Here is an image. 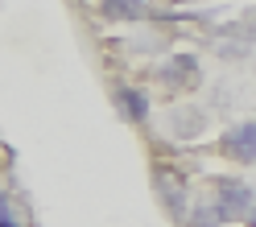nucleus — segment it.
<instances>
[{"instance_id": "obj_1", "label": "nucleus", "mask_w": 256, "mask_h": 227, "mask_svg": "<svg viewBox=\"0 0 256 227\" xmlns=\"http://www.w3.org/2000/svg\"><path fill=\"white\" fill-rule=\"evenodd\" d=\"M248 206H252V190L244 182H236V178H219L215 182V210H219V219H240V215H248Z\"/></svg>"}, {"instance_id": "obj_2", "label": "nucleus", "mask_w": 256, "mask_h": 227, "mask_svg": "<svg viewBox=\"0 0 256 227\" xmlns=\"http://www.w3.org/2000/svg\"><path fill=\"white\" fill-rule=\"evenodd\" d=\"M223 149H228L236 161L252 166V161H256V120H248V124H236L232 132H228V140H223Z\"/></svg>"}, {"instance_id": "obj_3", "label": "nucleus", "mask_w": 256, "mask_h": 227, "mask_svg": "<svg viewBox=\"0 0 256 227\" xmlns=\"http://www.w3.org/2000/svg\"><path fill=\"white\" fill-rule=\"evenodd\" d=\"M116 100L124 104V116H128V120H140V116H145V108H149V100H145L140 91H132V87H120Z\"/></svg>"}, {"instance_id": "obj_4", "label": "nucleus", "mask_w": 256, "mask_h": 227, "mask_svg": "<svg viewBox=\"0 0 256 227\" xmlns=\"http://www.w3.org/2000/svg\"><path fill=\"white\" fill-rule=\"evenodd\" d=\"M194 70H198V62L194 58H174L170 62V66H166V74H170V83H182V78H186V83H190V78H194Z\"/></svg>"}, {"instance_id": "obj_5", "label": "nucleus", "mask_w": 256, "mask_h": 227, "mask_svg": "<svg viewBox=\"0 0 256 227\" xmlns=\"http://www.w3.org/2000/svg\"><path fill=\"white\" fill-rule=\"evenodd\" d=\"M140 8H145V0H104L108 17H136Z\"/></svg>"}, {"instance_id": "obj_6", "label": "nucleus", "mask_w": 256, "mask_h": 227, "mask_svg": "<svg viewBox=\"0 0 256 227\" xmlns=\"http://www.w3.org/2000/svg\"><path fill=\"white\" fill-rule=\"evenodd\" d=\"M190 223H194V227H219V210L215 206H194Z\"/></svg>"}, {"instance_id": "obj_7", "label": "nucleus", "mask_w": 256, "mask_h": 227, "mask_svg": "<svg viewBox=\"0 0 256 227\" xmlns=\"http://www.w3.org/2000/svg\"><path fill=\"white\" fill-rule=\"evenodd\" d=\"M0 227H21L17 219H8V210H4V198H0Z\"/></svg>"}, {"instance_id": "obj_8", "label": "nucleus", "mask_w": 256, "mask_h": 227, "mask_svg": "<svg viewBox=\"0 0 256 227\" xmlns=\"http://www.w3.org/2000/svg\"><path fill=\"white\" fill-rule=\"evenodd\" d=\"M248 34H252V38H256V8H252V12H248Z\"/></svg>"}, {"instance_id": "obj_9", "label": "nucleus", "mask_w": 256, "mask_h": 227, "mask_svg": "<svg viewBox=\"0 0 256 227\" xmlns=\"http://www.w3.org/2000/svg\"><path fill=\"white\" fill-rule=\"evenodd\" d=\"M248 223H252V227H256V210H252V219H248Z\"/></svg>"}]
</instances>
